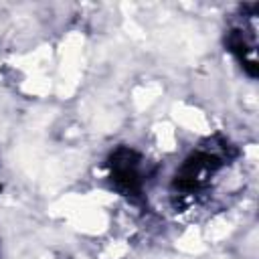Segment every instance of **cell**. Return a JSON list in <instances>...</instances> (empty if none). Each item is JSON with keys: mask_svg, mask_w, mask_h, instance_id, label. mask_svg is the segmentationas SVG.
Instances as JSON below:
<instances>
[{"mask_svg": "<svg viewBox=\"0 0 259 259\" xmlns=\"http://www.w3.org/2000/svg\"><path fill=\"white\" fill-rule=\"evenodd\" d=\"M233 156L235 150L227 142L217 144V140H212L208 146L194 150L182 162V166L178 168L172 180V188L176 196H180L182 200H192L194 196H198L202 190L208 188L210 180L221 172V168Z\"/></svg>", "mask_w": 259, "mask_h": 259, "instance_id": "cell-1", "label": "cell"}, {"mask_svg": "<svg viewBox=\"0 0 259 259\" xmlns=\"http://www.w3.org/2000/svg\"><path fill=\"white\" fill-rule=\"evenodd\" d=\"M109 178L117 190L125 196H136L144 188V170L142 158L132 148H117L109 156Z\"/></svg>", "mask_w": 259, "mask_h": 259, "instance_id": "cell-2", "label": "cell"}]
</instances>
